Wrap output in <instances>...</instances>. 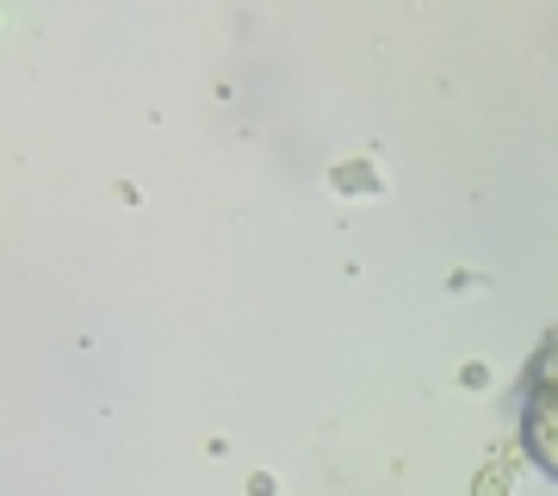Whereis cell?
Masks as SVG:
<instances>
[{
	"instance_id": "cell-1",
	"label": "cell",
	"mask_w": 558,
	"mask_h": 496,
	"mask_svg": "<svg viewBox=\"0 0 558 496\" xmlns=\"http://www.w3.org/2000/svg\"><path fill=\"white\" fill-rule=\"evenodd\" d=\"M527 447H534V459L558 477V348L539 360V373H534V403H527Z\"/></svg>"
}]
</instances>
